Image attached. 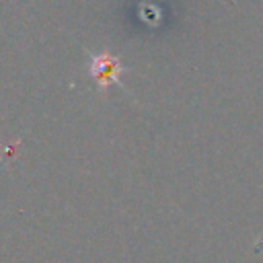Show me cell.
Returning <instances> with one entry per match:
<instances>
[{
    "label": "cell",
    "instance_id": "cell-1",
    "mask_svg": "<svg viewBox=\"0 0 263 263\" xmlns=\"http://www.w3.org/2000/svg\"><path fill=\"white\" fill-rule=\"evenodd\" d=\"M119 72H121V66H119L117 58H113V55H109V53H101V55H95V58H92L90 74H92V78H95L101 86H109V84L117 82Z\"/></svg>",
    "mask_w": 263,
    "mask_h": 263
}]
</instances>
